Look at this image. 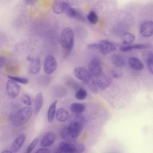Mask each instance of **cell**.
Segmentation results:
<instances>
[{"label":"cell","instance_id":"83f0119b","mask_svg":"<svg viewBox=\"0 0 153 153\" xmlns=\"http://www.w3.org/2000/svg\"><path fill=\"white\" fill-rule=\"evenodd\" d=\"M87 19L88 21L93 25L96 24L98 22V16L96 12L94 11H90L89 12L87 16Z\"/></svg>","mask_w":153,"mask_h":153},{"label":"cell","instance_id":"5b68a950","mask_svg":"<svg viewBox=\"0 0 153 153\" xmlns=\"http://www.w3.org/2000/svg\"><path fill=\"white\" fill-rule=\"evenodd\" d=\"M74 74L75 76L85 84L88 83L93 77L90 74L87 69L83 67H76L74 69Z\"/></svg>","mask_w":153,"mask_h":153},{"label":"cell","instance_id":"7c38bea8","mask_svg":"<svg viewBox=\"0 0 153 153\" xmlns=\"http://www.w3.org/2000/svg\"><path fill=\"white\" fill-rule=\"evenodd\" d=\"M96 82L97 87L102 90H104L107 88L111 84V80L109 78L102 73L96 77Z\"/></svg>","mask_w":153,"mask_h":153},{"label":"cell","instance_id":"f546056e","mask_svg":"<svg viewBox=\"0 0 153 153\" xmlns=\"http://www.w3.org/2000/svg\"><path fill=\"white\" fill-rule=\"evenodd\" d=\"M22 101L24 104L27 105V106H30L32 105V100L30 96L28 94H24L21 97Z\"/></svg>","mask_w":153,"mask_h":153},{"label":"cell","instance_id":"7a4b0ae2","mask_svg":"<svg viewBox=\"0 0 153 153\" xmlns=\"http://www.w3.org/2000/svg\"><path fill=\"white\" fill-rule=\"evenodd\" d=\"M33 110L30 106H25L19 110L13 118V124L16 127L25 124L30 118Z\"/></svg>","mask_w":153,"mask_h":153},{"label":"cell","instance_id":"d6a6232c","mask_svg":"<svg viewBox=\"0 0 153 153\" xmlns=\"http://www.w3.org/2000/svg\"><path fill=\"white\" fill-rule=\"evenodd\" d=\"M147 66L149 71L153 74V63L151 62L147 61Z\"/></svg>","mask_w":153,"mask_h":153},{"label":"cell","instance_id":"d590c367","mask_svg":"<svg viewBox=\"0 0 153 153\" xmlns=\"http://www.w3.org/2000/svg\"><path fill=\"white\" fill-rule=\"evenodd\" d=\"M2 153H13L11 150H5Z\"/></svg>","mask_w":153,"mask_h":153},{"label":"cell","instance_id":"4dcf8cb0","mask_svg":"<svg viewBox=\"0 0 153 153\" xmlns=\"http://www.w3.org/2000/svg\"><path fill=\"white\" fill-rule=\"evenodd\" d=\"M35 153H50V151L48 149L46 148H41L38 149Z\"/></svg>","mask_w":153,"mask_h":153},{"label":"cell","instance_id":"5bb4252c","mask_svg":"<svg viewBox=\"0 0 153 153\" xmlns=\"http://www.w3.org/2000/svg\"><path fill=\"white\" fill-rule=\"evenodd\" d=\"M26 139V136L24 134H20L18 136L15 140L13 141L11 146V151L13 153H16L22 146Z\"/></svg>","mask_w":153,"mask_h":153},{"label":"cell","instance_id":"4fadbf2b","mask_svg":"<svg viewBox=\"0 0 153 153\" xmlns=\"http://www.w3.org/2000/svg\"><path fill=\"white\" fill-rule=\"evenodd\" d=\"M56 140V135L52 131L47 133L41 141V145L44 148L50 146L53 144Z\"/></svg>","mask_w":153,"mask_h":153},{"label":"cell","instance_id":"8d00e7d4","mask_svg":"<svg viewBox=\"0 0 153 153\" xmlns=\"http://www.w3.org/2000/svg\"><path fill=\"white\" fill-rule=\"evenodd\" d=\"M56 153H66V152H65L64 151H62L61 149H59L56 151Z\"/></svg>","mask_w":153,"mask_h":153},{"label":"cell","instance_id":"277c9868","mask_svg":"<svg viewBox=\"0 0 153 153\" xmlns=\"http://www.w3.org/2000/svg\"><path fill=\"white\" fill-rule=\"evenodd\" d=\"M57 68V62L56 58L52 55H47L43 62V69L45 74L50 75L54 73Z\"/></svg>","mask_w":153,"mask_h":153},{"label":"cell","instance_id":"d4e9b609","mask_svg":"<svg viewBox=\"0 0 153 153\" xmlns=\"http://www.w3.org/2000/svg\"><path fill=\"white\" fill-rule=\"evenodd\" d=\"M111 61L112 63L117 67H123L126 65L124 59L119 54H114L111 57Z\"/></svg>","mask_w":153,"mask_h":153},{"label":"cell","instance_id":"836d02e7","mask_svg":"<svg viewBox=\"0 0 153 153\" xmlns=\"http://www.w3.org/2000/svg\"><path fill=\"white\" fill-rule=\"evenodd\" d=\"M5 63H6L5 59L2 56H0V68L4 66L5 65Z\"/></svg>","mask_w":153,"mask_h":153},{"label":"cell","instance_id":"3957f363","mask_svg":"<svg viewBox=\"0 0 153 153\" xmlns=\"http://www.w3.org/2000/svg\"><path fill=\"white\" fill-rule=\"evenodd\" d=\"M59 149L66 153H82L85 151V146L82 143H70L64 141L60 143Z\"/></svg>","mask_w":153,"mask_h":153},{"label":"cell","instance_id":"e0dca14e","mask_svg":"<svg viewBox=\"0 0 153 153\" xmlns=\"http://www.w3.org/2000/svg\"><path fill=\"white\" fill-rule=\"evenodd\" d=\"M44 104V99L43 95L41 92L38 93L35 98V102H34V114L37 115L39 112H40L41 109H42Z\"/></svg>","mask_w":153,"mask_h":153},{"label":"cell","instance_id":"7402d4cb","mask_svg":"<svg viewBox=\"0 0 153 153\" xmlns=\"http://www.w3.org/2000/svg\"><path fill=\"white\" fill-rule=\"evenodd\" d=\"M148 48V46L145 44H134L129 45H124L120 47V50L123 52H127L133 49H146Z\"/></svg>","mask_w":153,"mask_h":153},{"label":"cell","instance_id":"ffe728a7","mask_svg":"<svg viewBox=\"0 0 153 153\" xmlns=\"http://www.w3.org/2000/svg\"><path fill=\"white\" fill-rule=\"evenodd\" d=\"M57 103V100L54 101L50 105L48 108V112H47V119L49 122H52L56 117V111H57V109H56Z\"/></svg>","mask_w":153,"mask_h":153},{"label":"cell","instance_id":"e575fe53","mask_svg":"<svg viewBox=\"0 0 153 153\" xmlns=\"http://www.w3.org/2000/svg\"><path fill=\"white\" fill-rule=\"evenodd\" d=\"M38 0H24L25 2L28 5H32L36 2Z\"/></svg>","mask_w":153,"mask_h":153},{"label":"cell","instance_id":"30bf717a","mask_svg":"<svg viewBox=\"0 0 153 153\" xmlns=\"http://www.w3.org/2000/svg\"><path fill=\"white\" fill-rule=\"evenodd\" d=\"M68 128L71 134L76 139L80 135L82 128L83 126L80 122L74 121L69 124L68 127Z\"/></svg>","mask_w":153,"mask_h":153},{"label":"cell","instance_id":"9c48e42d","mask_svg":"<svg viewBox=\"0 0 153 153\" xmlns=\"http://www.w3.org/2000/svg\"><path fill=\"white\" fill-rule=\"evenodd\" d=\"M98 50L103 54H106L116 50V46L115 44L107 40H102L98 43Z\"/></svg>","mask_w":153,"mask_h":153},{"label":"cell","instance_id":"9a60e30c","mask_svg":"<svg viewBox=\"0 0 153 153\" xmlns=\"http://www.w3.org/2000/svg\"><path fill=\"white\" fill-rule=\"evenodd\" d=\"M65 12L66 13V15L69 17L76 18L81 21H84L85 20L84 16L79 11L71 7L69 4L67 5Z\"/></svg>","mask_w":153,"mask_h":153},{"label":"cell","instance_id":"d6986e66","mask_svg":"<svg viewBox=\"0 0 153 153\" xmlns=\"http://www.w3.org/2000/svg\"><path fill=\"white\" fill-rule=\"evenodd\" d=\"M69 112L66 109L63 108H60L57 110L56 118L57 121L60 122H65L69 119Z\"/></svg>","mask_w":153,"mask_h":153},{"label":"cell","instance_id":"cb8c5ba5","mask_svg":"<svg viewBox=\"0 0 153 153\" xmlns=\"http://www.w3.org/2000/svg\"><path fill=\"white\" fill-rule=\"evenodd\" d=\"M135 40V36L133 34L128 32L124 33L121 36V41L123 44L129 45L132 44Z\"/></svg>","mask_w":153,"mask_h":153},{"label":"cell","instance_id":"8fae6325","mask_svg":"<svg viewBox=\"0 0 153 153\" xmlns=\"http://www.w3.org/2000/svg\"><path fill=\"white\" fill-rule=\"evenodd\" d=\"M29 61V71L33 75H36L40 72L41 70V62L38 58H28Z\"/></svg>","mask_w":153,"mask_h":153},{"label":"cell","instance_id":"52a82bcc","mask_svg":"<svg viewBox=\"0 0 153 153\" xmlns=\"http://www.w3.org/2000/svg\"><path fill=\"white\" fill-rule=\"evenodd\" d=\"M88 71L93 77H97L102 73V68L100 62L96 59H92L88 64Z\"/></svg>","mask_w":153,"mask_h":153},{"label":"cell","instance_id":"8992f818","mask_svg":"<svg viewBox=\"0 0 153 153\" xmlns=\"http://www.w3.org/2000/svg\"><path fill=\"white\" fill-rule=\"evenodd\" d=\"M5 88L8 95L12 98H16L17 97L20 91V85L11 79H8L7 81Z\"/></svg>","mask_w":153,"mask_h":153},{"label":"cell","instance_id":"ac0fdd59","mask_svg":"<svg viewBox=\"0 0 153 153\" xmlns=\"http://www.w3.org/2000/svg\"><path fill=\"white\" fill-rule=\"evenodd\" d=\"M128 63L130 67L135 71H140L144 68V65L141 60L135 57H131L128 59Z\"/></svg>","mask_w":153,"mask_h":153},{"label":"cell","instance_id":"4316f807","mask_svg":"<svg viewBox=\"0 0 153 153\" xmlns=\"http://www.w3.org/2000/svg\"><path fill=\"white\" fill-rule=\"evenodd\" d=\"M7 77L9 79H11L15 81L17 83H20L22 84H27L29 82L28 79L26 78H23L18 76H13V75H8Z\"/></svg>","mask_w":153,"mask_h":153},{"label":"cell","instance_id":"1f68e13d","mask_svg":"<svg viewBox=\"0 0 153 153\" xmlns=\"http://www.w3.org/2000/svg\"><path fill=\"white\" fill-rule=\"evenodd\" d=\"M88 48L92 50H98L99 48V44L98 43H93L88 45Z\"/></svg>","mask_w":153,"mask_h":153},{"label":"cell","instance_id":"f1b7e54d","mask_svg":"<svg viewBox=\"0 0 153 153\" xmlns=\"http://www.w3.org/2000/svg\"><path fill=\"white\" fill-rule=\"evenodd\" d=\"M38 143V138H35V139H33L31 142V143L29 145L28 147L27 148V149L26 150L25 153H32V152L33 151L34 148L37 145Z\"/></svg>","mask_w":153,"mask_h":153},{"label":"cell","instance_id":"603a6c76","mask_svg":"<svg viewBox=\"0 0 153 153\" xmlns=\"http://www.w3.org/2000/svg\"><path fill=\"white\" fill-rule=\"evenodd\" d=\"M70 109L73 113L75 114H80L84 111L85 109V106L83 103L75 102L71 104Z\"/></svg>","mask_w":153,"mask_h":153},{"label":"cell","instance_id":"2e32d148","mask_svg":"<svg viewBox=\"0 0 153 153\" xmlns=\"http://www.w3.org/2000/svg\"><path fill=\"white\" fill-rule=\"evenodd\" d=\"M68 2L62 0H56L53 4V11L56 14H60L65 12Z\"/></svg>","mask_w":153,"mask_h":153},{"label":"cell","instance_id":"ba28073f","mask_svg":"<svg viewBox=\"0 0 153 153\" xmlns=\"http://www.w3.org/2000/svg\"><path fill=\"white\" fill-rule=\"evenodd\" d=\"M140 33L144 37H149L153 35V21H144L140 26Z\"/></svg>","mask_w":153,"mask_h":153},{"label":"cell","instance_id":"484cf974","mask_svg":"<svg viewBox=\"0 0 153 153\" xmlns=\"http://www.w3.org/2000/svg\"><path fill=\"white\" fill-rule=\"evenodd\" d=\"M75 96L76 99L79 100H83L87 97V93L85 89L82 88H79L76 91Z\"/></svg>","mask_w":153,"mask_h":153},{"label":"cell","instance_id":"44dd1931","mask_svg":"<svg viewBox=\"0 0 153 153\" xmlns=\"http://www.w3.org/2000/svg\"><path fill=\"white\" fill-rule=\"evenodd\" d=\"M60 136L63 139H64L66 142H68L74 143L76 140V139L69 132L68 128V127L63 128L62 130L60 132Z\"/></svg>","mask_w":153,"mask_h":153},{"label":"cell","instance_id":"6da1fadb","mask_svg":"<svg viewBox=\"0 0 153 153\" xmlns=\"http://www.w3.org/2000/svg\"><path fill=\"white\" fill-rule=\"evenodd\" d=\"M60 44L63 50L68 53H70L74 45V33L73 30L66 27L64 28L60 35Z\"/></svg>","mask_w":153,"mask_h":153}]
</instances>
